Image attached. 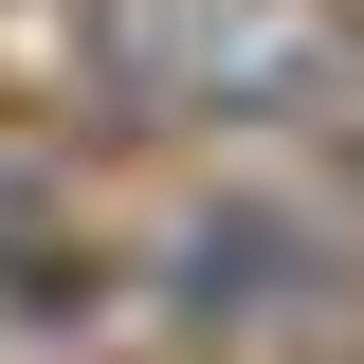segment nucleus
I'll return each mask as SVG.
<instances>
[{"label":"nucleus","mask_w":364,"mask_h":364,"mask_svg":"<svg viewBox=\"0 0 364 364\" xmlns=\"http://www.w3.org/2000/svg\"><path fill=\"white\" fill-rule=\"evenodd\" d=\"M73 18H91V128L128 164L364 146V37L328 0H73Z\"/></svg>","instance_id":"obj_1"},{"label":"nucleus","mask_w":364,"mask_h":364,"mask_svg":"<svg viewBox=\"0 0 364 364\" xmlns=\"http://www.w3.org/2000/svg\"><path fill=\"white\" fill-rule=\"evenodd\" d=\"M109 146L91 128H37V109H0V255H37V237H91L109 219Z\"/></svg>","instance_id":"obj_2"},{"label":"nucleus","mask_w":364,"mask_h":364,"mask_svg":"<svg viewBox=\"0 0 364 364\" xmlns=\"http://www.w3.org/2000/svg\"><path fill=\"white\" fill-rule=\"evenodd\" d=\"M328 18H346V37H364V0H328Z\"/></svg>","instance_id":"obj_3"},{"label":"nucleus","mask_w":364,"mask_h":364,"mask_svg":"<svg viewBox=\"0 0 364 364\" xmlns=\"http://www.w3.org/2000/svg\"><path fill=\"white\" fill-rule=\"evenodd\" d=\"M346 164H364V146H346Z\"/></svg>","instance_id":"obj_4"}]
</instances>
